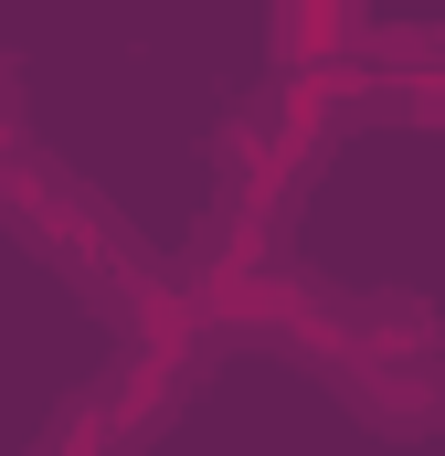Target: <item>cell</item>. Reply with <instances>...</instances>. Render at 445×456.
I'll use <instances>...</instances> for the list:
<instances>
[{
  "instance_id": "7a4b0ae2",
  "label": "cell",
  "mask_w": 445,
  "mask_h": 456,
  "mask_svg": "<svg viewBox=\"0 0 445 456\" xmlns=\"http://www.w3.org/2000/svg\"><path fill=\"white\" fill-rule=\"evenodd\" d=\"M11 159H21V75L0 64V170H11Z\"/></svg>"
},
{
  "instance_id": "6da1fadb",
  "label": "cell",
  "mask_w": 445,
  "mask_h": 456,
  "mask_svg": "<svg viewBox=\"0 0 445 456\" xmlns=\"http://www.w3.org/2000/svg\"><path fill=\"white\" fill-rule=\"evenodd\" d=\"M297 340L329 361V382L392 436H425L445 414V340L414 297H297Z\"/></svg>"
}]
</instances>
